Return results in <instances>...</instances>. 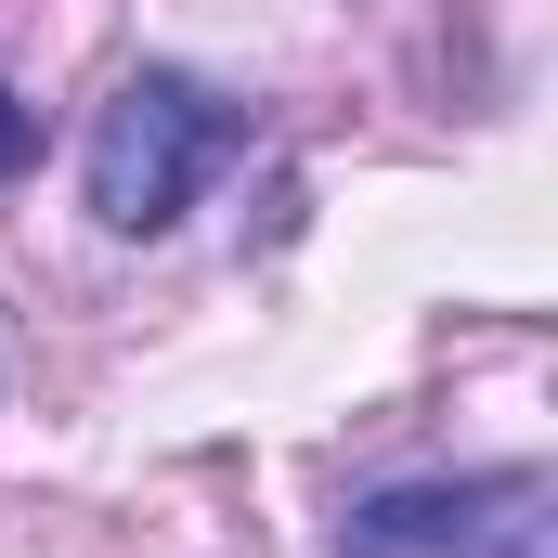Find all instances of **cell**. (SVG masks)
Here are the masks:
<instances>
[{
    "label": "cell",
    "mask_w": 558,
    "mask_h": 558,
    "mask_svg": "<svg viewBox=\"0 0 558 558\" xmlns=\"http://www.w3.org/2000/svg\"><path fill=\"white\" fill-rule=\"evenodd\" d=\"M247 143H260V105L208 92L195 65H131L78 131V195L105 234H169Z\"/></svg>",
    "instance_id": "obj_1"
},
{
    "label": "cell",
    "mask_w": 558,
    "mask_h": 558,
    "mask_svg": "<svg viewBox=\"0 0 558 558\" xmlns=\"http://www.w3.org/2000/svg\"><path fill=\"white\" fill-rule=\"evenodd\" d=\"M546 468L507 454V468H403V481H364L338 507V558H533L546 546Z\"/></svg>",
    "instance_id": "obj_2"
},
{
    "label": "cell",
    "mask_w": 558,
    "mask_h": 558,
    "mask_svg": "<svg viewBox=\"0 0 558 558\" xmlns=\"http://www.w3.org/2000/svg\"><path fill=\"white\" fill-rule=\"evenodd\" d=\"M13 169H39V105L0 78V182H13Z\"/></svg>",
    "instance_id": "obj_3"
}]
</instances>
